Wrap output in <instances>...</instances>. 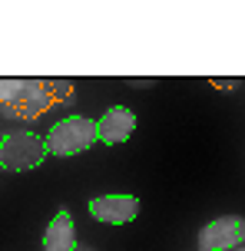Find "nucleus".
I'll return each mask as SVG.
<instances>
[{
  "mask_svg": "<svg viewBox=\"0 0 245 251\" xmlns=\"http://www.w3.org/2000/svg\"><path fill=\"white\" fill-rule=\"evenodd\" d=\"M60 83H43V79H3L0 83V106L10 116L20 119H33L47 106H53L56 100H50V89H56Z\"/></svg>",
  "mask_w": 245,
  "mask_h": 251,
  "instance_id": "f257e3e1",
  "label": "nucleus"
},
{
  "mask_svg": "<svg viewBox=\"0 0 245 251\" xmlns=\"http://www.w3.org/2000/svg\"><path fill=\"white\" fill-rule=\"evenodd\" d=\"M100 139V129L93 119L86 116H70V119H60L47 132V152L50 155H77V152H86L90 146H96Z\"/></svg>",
  "mask_w": 245,
  "mask_h": 251,
  "instance_id": "f03ea898",
  "label": "nucleus"
},
{
  "mask_svg": "<svg viewBox=\"0 0 245 251\" xmlns=\"http://www.w3.org/2000/svg\"><path fill=\"white\" fill-rule=\"evenodd\" d=\"M47 155V139L30 132V129H17L0 136V169H10V172H27V169H37Z\"/></svg>",
  "mask_w": 245,
  "mask_h": 251,
  "instance_id": "7ed1b4c3",
  "label": "nucleus"
},
{
  "mask_svg": "<svg viewBox=\"0 0 245 251\" xmlns=\"http://www.w3.org/2000/svg\"><path fill=\"white\" fill-rule=\"evenodd\" d=\"M242 241H245V218H239V215H222L199 231L202 251H232V248L239 251Z\"/></svg>",
  "mask_w": 245,
  "mask_h": 251,
  "instance_id": "20e7f679",
  "label": "nucleus"
},
{
  "mask_svg": "<svg viewBox=\"0 0 245 251\" xmlns=\"http://www.w3.org/2000/svg\"><path fill=\"white\" fill-rule=\"evenodd\" d=\"M90 215L106 225H126L139 215V199L136 195H100L90 201Z\"/></svg>",
  "mask_w": 245,
  "mask_h": 251,
  "instance_id": "39448f33",
  "label": "nucleus"
},
{
  "mask_svg": "<svg viewBox=\"0 0 245 251\" xmlns=\"http://www.w3.org/2000/svg\"><path fill=\"white\" fill-rule=\"evenodd\" d=\"M100 129V142L106 146H119V142H126L133 136V129H136V116L129 113L126 106H113V109H106L103 119L96 123Z\"/></svg>",
  "mask_w": 245,
  "mask_h": 251,
  "instance_id": "423d86ee",
  "label": "nucleus"
},
{
  "mask_svg": "<svg viewBox=\"0 0 245 251\" xmlns=\"http://www.w3.org/2000/svg\"><path fill=\"white\" fill-rule=\"evenodd\" d=\"M43 251H77V225L73 215L60 208L53 215V222L43 231Z\"/></svg>",
  "mask_w": 245,
  "mask_h": 251,
  "instance_id": "0eeeda50",
  "label": "nucleus"
},
{
  "mask_svg": "<svg viewBox=\"0 0 245 251\" xmlns=\"http://www.w3.org/2000/svg\"><path fill=\"white\" fill-rule=\"evenodd\" d=\"M239 251H245V248H239Z\"/></svg>",
  "mask_w": 245,
  "mask_h": 251,
  "instance_id": "6e6552de",
  "label": "nucleus"
}]
</instances>
